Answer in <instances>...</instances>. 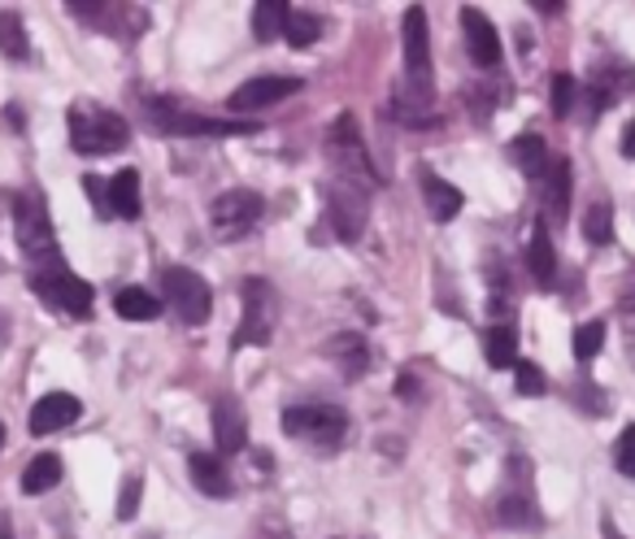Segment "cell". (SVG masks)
<instances>
[{
	"instance_id": "obj_1",
	"label": "cell",
	"mask_w": 635,
	"mask_h": 539,
	"mask_svg": "<svg viewBox=\"0 0 635 539\" xmlns=\"http://www.w3.org/2000/svg\"><path fill=\"white\" fill-rule=\"evenodd\" d=\"M65 127H70V144L83 157H109L131 144V127L118 113L101 109L97 100H74L65 109Z\"/></svg>"
},
{
	"instance_id": "obj_2",
	"label": "cell",
	"mask_w": 635,
	"mask_h": 539,
	"mask_svg": "<svg viewBox=\"0 0 635 539\" xmlns=\"http://www.w3.org/2000/svg\"><path fill=\"white\" fill-rule=\"evenodd\" d=\"M31 292L40 296V300H49L57 305L61 313H70V318H92V288L83 283V279H74L70 270H65V261L57 257V261H44V266H31Z\"/></svg>"
},
{
	"instance_id": "obj_3",
	"label": "cell",
	"mask_w": 635,
	"mask_h": 539,
	"mask_svg": "<svg viewBox=\"0 0 635 539\" xmlns=\"http://www.w3.org/2000/svg\"><path fill=\"white\" fill-rule=\"evenodd\" d=\"M13 231H18V244L27 252L31 266H44V261H57V231H53V218L44 209V197L27 192V197L13 200Z\"/></svg>"
},
{
	"instance_id": "obj_4",
	"label": "cell",
	"mask_w": 635,
	"mask_h": 539,
	"mask_svg": "<svg viewBox=\"0 0 635 539\" xmlns=\"http://www.w3.org/2000/svg\"><path fill=\"white\" fill-rule=\"evenodd\" d=\"M283 436L314 443V448H335L349 436V418L335 405H292L283 409Z\"/></svg>"
},
{
	"instance_id": "obj_5",
	"label": "cell",
	"mask_w": 635,
	"mask_h": 539,
	"mask_svg": "<svg viewBox=\"0 0 635 539\" xmlns=\"http://www.w3.org/2000/svg\"><path fill=\"white\" fill-rule=\"evenodd\" d=\"M240 300H244V318L235 327V348H244V343H270L274 322H279V309H283L274 283L253 275V279L240 283Z\"/></svg>"
},
{
	"instance_id": "obj_6",
	"label": "cell",
	"mask_w": 635,
	"mask_h": 539,
	"mask_svg": "<svg viewBox=\"0 0 635 539\" xmlns=\"http://www.w3.org/2000/svg\"><path fill=\"white\" fill-rule=\"evenodd\" d=\"M326 157H331V166H335V174H340V183H349V188H371L374 170L371 161H366V148L357 140V122H353V113H340L335 118V127L326 131Z\"/></svg>"
},
{
	"instance_id": "obj_7",
	"label": "cell",
	"mask_w": 635,
	"mask_h": 539,
	"mask_svg": "<svg viewBox=\"0 0 635 539\" xmlns=\"http://www.w3.org/2000/svg\"><path fill=\"white\" fill-rule=\"evenodd\" d=\"M401 36H405V79H410V97L414 104H431V36H426V13L419 4L405 9V22H401Z\"/></svg>"
},
{
	"instance_id": "obj_8",
	"label": "cell",
	"mask_w": 635,
	"mask_h": 539,
	"mask_svg": "<svg viewBox=\"0 0 635 539\" xmlns=\"http://www.w3.org/2000/svg\"><path fill=\"white\" fill-rule=\"evenodd\" d=\"M161 288H165V305L179 313V322L201 327V322L210 318L213 292L196 270H188V266H170V270L161 275Z\"/></svg>"
},
{
	"instance_id": "obj_9",
	"label": "cell",
	"mask_w": 635,
	"mask_h": 539,
	"mask_svg": "<svg viewBox=\"0 0 635 539\" xmlns=\"http://www.w3.org/2000/svg\"><path fill=\"white\" fill-rule=\"evenodd\" d=\"M265 213V200L258 192H249V188H231V192H222V197L210 204V227L213 236H222V240H240V236H249L258 222H262Z\"/></svg>"
},
{
	"instance_id": "obj_10",
	"label": "cell",
	"mask_w": 635,
	"mask_h": 539,
	"mask_svg": "<svg viewBox=\"0 0 635 539\" xmlns=\"http://www.w3.org/2000/svg\"><path fill=\"white\" fill-rule=\"evenodd\" d=\"M153 122L161 131H179V136H240V131H258V122H218V118H201V113H188L170 100H153L149 104Z\"/></svg>"
},
{
	"instance_id": "obj_11",
	"label": "cell",
	"mask_w": 635,
	"mask_h": 539,
	"mask_svg": "<svg viewBox=\"0 0 635 539\" xmlns=\"http://www.w3.org/2000/svg\"><path fill=\"white\" fill-rule=\"evenodd\" d=\"M296 92H301V79H283V74H258V79H249L244 88H235L226 104H231L235 113H253V109L283 104V100L296 97Z\"/></svg>"
},
{
	"instance_id": "obj_12",
	"label": "cell",
	"mask_w": 635,
	"mask_h": 539,
	"mask_svg": "<svg viewBox=\"0 0 635 539\" xmlns=\"http://www.w3.org/2000/svg\"><path fill=\"white\" fill-rule=\"evenodd\" d=\"M462 31H466V52H471L478 70H496L505 52H501V36H496L492 18H483L475 4H466L462 9Z\"/></svg>"
},
{
	"instance_id": "obj_13",
	"label": "cell",
	"mask_w": 635,
	"mask_h": 539,
	"mask_svg": "<svg viewBox=\"0 0 635 539\" xmlns=\"http://www.w3.org/2000/svg\"><path fill=\"white\" fill-rule=\"evenodd\" d=\"M331 222H335V236L340 240H357L362 231H366V192H357V188H349V183H331Z\"/></svg>"
},
{
	"instance_id": "obj_14",
	"label": "cell",
	"mask_w": 635,
	"mask_h": 539,
	"mask_svg": "<svg viewBox=\"0 0 635 539\" xmlns=\"http://www.w3.org/2000/svg\"><path fill=\"white\" fill-rule=\"evenodd\" d=\"M83 418V405H79V396L70 392H49L40 396L36 405H31V436H53V431H65L70 422H79Z\"/></svg>"
},
{
	"instance_id": "obj_15",
	"label": "cell",
	"mask_w": 635,
	"mask_h": 539,
	"mask_svg": "<svg viewBox=\"0 0 635 539\" xmlns=\"http://www.w3.org/2000/svg\"><path fill=\"white\" fill-rule=\"evenodd\" d=\"M210 418H213V436H218V452H222V457L240 452L244 440H249V422H244L240 405H235L231 396H222V400H213Z\"/></svg>"
},
{
	"instance_id": "obj_16",
	"label": "cell",
	"mask_w": 635,
	"mask_h": 539,
	"mask_svg": "<svg viewBox=\"0 0 635 539\" xmlns=\"http://www.w3.org/2000/svg\"><path fill=\"white\" fill-rule=\"evenodd\" d=\"M527 270L540 288H553V279H557V248H553V236H548V222H544V218H535V227H531Z\"/></svg>"
},
{
	"instance_id": "obj_17",
	"label": "cell",
	"mask_w": 635,
	"mask_h": 539,
	"mask_svg": "<svg viewBox=\"0 0 635 539\" xmlns=\"http://www.w3.org/2000/svg\"><path fill=\"white\" fill-rule=\"evenodd\" d=\"M419 188H423L426 213H431L435 222H453V218L462 213V204H466V197H462L453 183H444L435 170H423V174H419Z\"/></svg>"
},
{
	"instance_id": "obj_18",
	"label": "cell",
	"mask_w": 635,
	"mask_h": 539,
	"mask_svg": "<svg viewBox=\"0 0 635 539\" xmlns=\"http://www.w3.org/2000/svg\"><path fill=\"white\" fill-rule=\"evenodd\" d=\"M322 352H326V361H331L344 379H362V375L371 370V348H366L362 336H335Z\"/></svg>"
},
{
	"instance_id": "obj_19",
	"label": "cell",
	"mask_w": 635,
	"mask_h": 539,
	"mask_svg": "<svg viewBox=\"0 0 635 539\" xmlns=\"http://www.w3.org/2000/svg\"><path fill=\"white\" fill-rule=\"evenodd\" d=\"M188 470H192V483L205 491V496H218V500H226V496L235 491L231 475H226V461H222V457H213V452H192Z\"/></svg>"
},
{
	"instance_id": "obj_20",
	"label": "cell",
	"mask_w": 635,
	"mask_h": 539,
	"mask_svg": "<svg viewBox=\"0 0 635 539\" xmlns=\"http://www.w3.org/2000/svg\"><path fill=\"white\" fill-rule=\"evenodd\" d=\"M566 204H571V161H548V174H544V213L553 222H566Z\"/></svg>"
},
{
	"instance_id": "obj_21",
	"label": "cell",
	"mask_w": 635,
	"mask_h": 539,
	"mask_svg": "<svg viewBox=\"0 0 635 539\" xmlns=\"http://www.w3.org/2000/svg\"><path fill=\"white\" fill-rule=\"evenodd\" d=\"M109 204H113V213L127 218V222L140 218V170H118V174L109 179Z\"/></svg>"
},
{
	"instance_id": "obj_22",
	"label": "cell",
	"mask_w": 635,
	"mask_h": 539,
	"mask_svg": "<svg viewBox=\"0 0 635 539\" xmlns=\"http://www.w3.org/2000/svg\"><path fill=\"white\" fill-rule=\"evenodd\" d=\"M483 361L492 370L518 366V331L514 327H487V336H483Z\"/></svg>"
},
{
	"instance_id": "obj_23",
	"label": "cell",
	"mask_w": 635,
	"mask_h": 539,
	"mask_svg": "<svg viewBox=\"0 0 635 539\" xmlns=\"http://www.w3.org/2000/svg\"><path fill=\"white\" fill-rule=\"evenodd\" d=\"M510 161H514L527 179H544V174H548V148H544L540 136H531V131L510 144Z\"/></svg>"
},
{
	"instance_id": "obj_24",
	"label": "cell",
	"mask_w": 635,
	"mask_h": 539,
	"mask_svg": "<svg viewBox=\"0 0 635 539\" xmlns=\"http://www.w3.org/2000/svg\"><path fill=\"white\" fill-rule=\"evenodd\" d=\"M61 483V457L57 452H40L27 470H22V491L27 496H44V491H53Z\"/></svg>"
},
{
	"instance_id": "obj_25",
	"label": "cell",
	"mask_w": 635,
	"mask_h": 539,
	"mask_svg": "<svg viewBox=\"0 0 635 539\" xmlns=\"http://www.w3.org/2000/svg\"><path fill=\"white\" fill-rule=\"evenodd\" d=\"M288 18H292V9L283 4V0H262L258 9H253V36L270 44V40H279L283 31H288Z\"/></svg>"
},
{
	"instance_id": "obj_26",
	"label": "cell",
	"mask_w": 635,
	"mask_h": 539,
	"mask_svg": "<svg viewBox=\"0 0 635 539\" xmlns=\"http://www.w3.org/2000/svg\"><path fill=\"white\" fill-rule=\"evenodd\" d=\"M113 309H118L127 322H153V318H161L158 296H149L144 288H122L118 300H113Z\"/></svg>"
},
{
	"instance_id": "obj_27",
	"label": "cell",
	"mask_w": 635,
	"mask_h": 539,
	"mask_svg": "<svg viewBox=\"0 0 635 539\" xmlns=\"http://www.w3.org/2000/svg\"><path fill=\"white\" fill-rule=\"evenodd\" d=\"M496 522L501 527H514V531H523V527H535L540 518H535V509H531L527 491H510V496H501L496 500Z\"/></svg>"
},
{
	"instance_id": "obj_28",
	"label": "cell",
	"mask_w": 635,
	"mask_h": 539,
	"mask_svg": "<svg viewBox=\"0 0 635 539\" xmlns=\"http://www.w3.org/2000/svg\"><path fill=\"white\" fill-rule=\"evenodd\" d=\"M0 52L13 57V61H27V57H31V40H27L18 13H0Z\"/></svg>"
},
{
	"instance_id": "obj_29",
	"label": "cell",
	"mask_w": 635,
	"mask_h": 539,
	"mask_svg": "<svg viewBox=\"0 0 635 539\" xmlns=\"http://www.w3.org/2000/svg\"><path fill=\"white\" fill-rule=\"evenodd\" d=\"M583 236H587L596 248L614 244V209H609L605 200L587 209V218H583Z\"/></svg>"
},
{
	"instance_id": "obj_30",
	"label": "cell",
	"mask_w": 635,
	"mask_h": 539,
	"mask_svg": "<svg viewBox=\"0 0 635 539\" xmlns=\"http://www.w3.org/2000/svg\"><path fill=\"white\" fill-rule=\"evenodd\" d=\"M288 44H296V49H310L318 36H322V22H318L314 13H296L292 9V18H288Z\"/></svg>"
},
{
	"instance_id": "obj_31",
	"label": "cell",
	"mask_w": 635,
	"mask_h": 539,
	"mask_svg": "<svg viewBox=\"0 0 635 539\" xmlns=\"http://www.w3.org/2000/svg\"><path fill=\"white\" fill-rule=\"evenodd\" d=\"M575 97H579V83H575L571 74H557V79H553V92H548V109H553V118H571Z\"/></svg>"
},
{
	"instance_id": "obj_32",
	"label": "cell",
	"mask_w": 635,
	"mask_h": 539,
	"mask_svg": "<svg viewBox=\"0 0 635 539\" xmlns=\"http://www.w3.org/2000/svg\"><path fill=\"white\" fill-rule=\"evenodd\" d=\"M601 343H605V322L596 318V322H583L579 331H575V357L579 361H592L596 352H601Z\"/></svg>"
},
{
	"instance_id": "obj_33",
	"label": "cell",
	"mask_w": 635,
	"mask_h": 539,
	"mask_svg": "<svg viewBox=\"0 0 635 539\" xmlns=\"http://www.w3.org/2000/svg\"><path fill=\"white\" fill-rule=\"evenodd\" d=\"M614 466H618V475L635 479V422L618 436V443H614Z\"/></svg>"
},
{
	"instance_id": "obj_34",
	"label": "cell",
	"mask_w": 635,
	"mask_h": 539,
	"mask_svg": "<svg viewBox=\"0 0 635 539\" xmlns=\"http://www.w3.org/2000/svg\"><path fill=\"white\" fill-rule=\"evenodd\" d=\"M83 192L92 197V204H97V218H113V204H109V183H101L97 174H88L83 179Z\"/></svg>"
},
{
	"instance_id": "obj_35",
	"label": "cell",
	"mask_w": 635,
	"mask_h": 539,
	"mask_svg": "<svg viewBox=\"0 0 635 539\" xmlns=\"http://www.w3.org/2000/svg\"><path fill=\"white\" fill-rule=\"evenodd\" d=\"M518 392H523V396H544V392H548V383H544V370H540V366H527V361L518 366Z\"/></svg>"
},
{
	"instance_id": "obj_36",
	"label": "cell",
	"mask_w": 635,
	"mask_h": 539,
	"mask_svg": "<svg viewBox=\"0 0 635 539\" xmlns=\"http://www.w3.org/2000/svg\"><path fill=\"white\" fill-rule=\"evenodd\" d=\"M140 491H144L140 479H127V483H122V500H118V518H122V522H131V518H135V509H140Z\"/></svg>"
},
{
	"instance_id": "obj_37",
	"label": "cell",
	"mask_w": 635,
	"mask_h": 539,
	"mask_svg": "<svg viewBox=\"0 0 635 539\" xmlns=\"http://www.w3.org/2000/svg\"><path fill=\"white\" fill-rule=\"evenodd\" d=\"M618 309H623V313H635V270H627V275L618 279Z\"/></svg>"
},
{
	"instance_id": "obj_38",
	"label": "cell",
	"mask_w": 635,
	"mask_h": 539,
	"mask_svg": "<svg viewBox=\"0 0 635 539\" xmlns=\"http://www.w3.org/2000/svg\"><path fill=\"white\" fill-rule=\"evenodd\" d=\"M623 157H635V122H627L623 131Z\"/></svg>"
},
{
	"instance_id": "obj_39",
	"label": "cell",
	"mask_w": 635,
	"mask_h": 539,
	"mask_svg": "<svg viewBox=\"0 0 635 539\" xmlns=\"http://www.w3.org/2000/svg\"><path fill=\"white\" fill-rule=\"evenodd\" d=\"M0 539H13L9 531H4V518H0Z\"/></svg>"
},
{
	"instance_id": "obj_40",
	"label": "cell",
	"mask_w": 635,
	"mask_h": 539,
	"mask_svg": "<svg viewBox=\"0 0 635 539\" xmlns=\"http://www.w3.org/2000/svg\"><path fill=\"white\" fill-rule=\"evenodd\" d=\"M605 539H623V536H618V531H614V527H609V531H605Z\"/></svg>"
},
{
	"instance_id": "obj_41",
	"label": "cell",
	"mask_w": 635,
	"mask_h": 539,
	"mask_svg": "<svg viewBox=\"0 0 635 539\" xmlns=\"http://www.w3.org/2000/svg\"><path fill=\"white\" fill-rule=\"evenodd\" d=\"M0 448H4V427H0Z\"/></svg>"
}]
</instances>
